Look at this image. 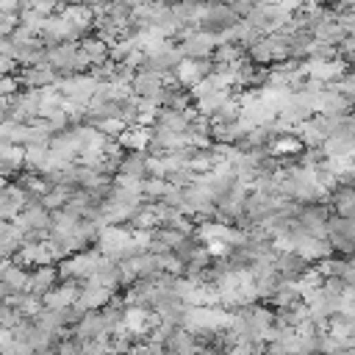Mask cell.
Returning a JSON list of instances; mask_svg holds the SVG:
<instances>
[{
  "label": "cell",
  "instance_id": "6da1fadb",
  "mask_svg": "<svg viewBox=\"0 0 355 355\" xmlns=\"http://www.w3.org/2000/svg\"><path fill=\"white\" fill-rule=\"evenodd\" d=\"M81 50L89 56L92 64H103L105 59H111V48L105 45V39H97V37H86L81 42Z\"/></svg>",
  "mask_w": 355,
  "mask_h": 355
},
{
  "label": "cell",
  "instance_id": "7a4b0ae2",
  "mask_svg": "<svg viewBox=\"0 0 355 355\" xmlns=\"http://www.w3.org/2000/svg\"><path fill=\"white\" fill-rule=\"evenodd\" d=\"M0 37H3V34H0Z\"/></svg>",
  "mask_w": 355,
  "mask_h": 355
}]
</instances>
